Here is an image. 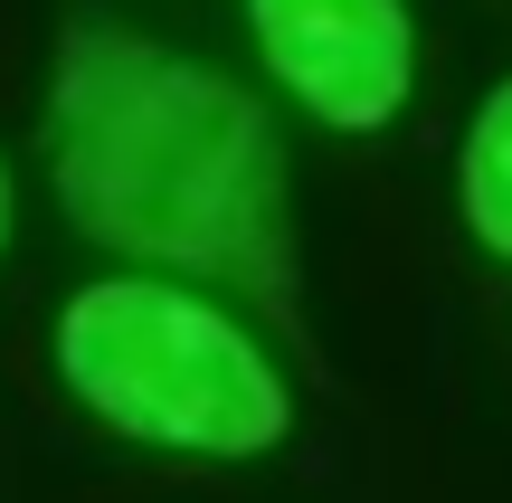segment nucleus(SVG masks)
I'll return each instance as SVG.
<instances>
[{
	"mask_svg": "<svg viewBox=\"0 0 512 503\" xmlns=\"http://www.w3.org/2000/svg\"><path fill=\"white\" fill-rule=\"evenodd\" d=\"M57 200L95 247L285 295V143L247 86L124 29H76L48 86Z\"/></svg>",
	"mask_w": 512,
	"mask_h": 503,
	"instance_id": "f257e3e1",
	"label": "nucleus"
},
{
	"mask_svg": "<svg viewBox=\"0 0 512 503\" xmlns=\"http://www.w3.org/2000/svg\"><path fill=\"white\" fill-rule=\"evenodd\" d=\"M57 380L114 437L171 456H266L294 428V399L247 323L152 276H105L57 314Z\"/></svg>",
	"mask_w": 512,
	"mask_h": 503,
	"instance_id": "f03ea898",
	"label": "nucleus"
},
{
	"mask_svg": "<svg viewBox=\"0 0 512 503\" xmlns=\"http://www.w3.org/2000/svg\"><path fill=\"white\" fill-rule=\"evenodd\" d=\"M247 29L294 105L332 133H380L418 86L408 0H247Z\"/></svg>",
	"mask_w": 512,
	"mask_h": 503,
	"instance_id": "7ed1b4c3",
	"label": "nucleus"
},
{
	"mask_svg": "<svg viewBox=\"0 0 512 503\" xmlns=\"http://www.w3.org/2000/svg\"><path fill=\"white\" fill-rule=\"evenodd\" d=\"M456 190H465V228H475L494 257H512V76L484 95V114H475V124H465Z\"/></svg>",
	"mask_w": 512,
	"mask_h": 503,
	"instance_id": "20e7f679",
	"label": "nucleus"
},
{
	"mask_svg": "<svg viewBox=\"0 0 512 503\" xmlns=\"http://www.w3.org/2000/svg\"><path fill=\"white\" fill-rule=\"evenodd\" d=\"M0 247H10V162H0Z\"/></svg>",
	"mask_w": 512,
	"mask_h": 503,
	"instance_id": "39448f33",
	"label": "nucleus"
}]
</instances>
